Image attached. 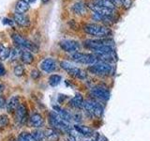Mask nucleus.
<instances>
[{"instance_id":"nucleus-9","label":"nucleus","mask_w":150,"mask_h":141,"mask_svg":"<svg viewBox=\"0 0 150 141\" xmlns=\"http://www.w3.org/2000/svg\"><path fill=\"white\" fill-rule=\"evenodd\" d=\"M89 8H90L93 12H96L98 14H100V15H106V16H114V9H108L105 7H101L98 6L96 4H90L89 5Z\"/></svg>"},{"instance_id":"nucleus-2","label":"nucleus","mask_w":150,"mask_h":141,"mask_svg":"<svg viewBox=\"0 0 150 141\" xmlns=\"http://www.w3.org/2000/svg\"><path fill=\"white\" fill-rule=\"evenodd\" d=\"M83 30L87 34L97 38H104L111 34V30L109 28L105 26L98 25V24H86L83 26Z\"/></svg>"},{"instance_id":"nucleus-7","label":"nucleus","mask_w":150,"mask_h":141,"mask_svg":"<svg viewBox=\"0 0 150 141\" xmlns=\"http://www.w3.org/2000/svg\"><path fill=\"white\" fill-rule=\"evenodd\" d=\"M59 45L65 52H69V53H70V52L78 51L80 49L79 42L72 41V40H63L60 41Z\"/></svg>"},{"instance_id":"nucleus-18","label":"nucleus","mask_w":150,"mask_h":141,"mask_svg":"<svg viewBox=\"0 0 150 141\" xmlns=\"http://www.w3.org/2000/svg\"><path fill=\"white\" fill-rule=\"evenodd\" d=\"M71 9H72V11L75 14H77V15H83V14L86 12V5H84L83 3H82V2L75 3L73 6H72Z\"/></svg>"},{"instance_id":"nucleus-21","label":"nucleus","mask_w":150,"mask_h":141,"mask_svg":"<svg viewBox=\"0 0 150 141\" xmlns=\"http://www.w3.org/2000/svg\"><path fill=\"white\" fill-rule=\"evenodd\" d=\"M54 110H56V112H57V114L61 118H62V119L65 121H67V122H70V121H71L72 117H71V115H70L68 111H66L64 109H61V108L58 107V106H54Z\"/></svg>"},{"instance_id":"nucleus-8","label":"nucleus","mask_w":150,"mask_h":141,"mask_svg":"<svg viewBox=\"0 0 150 141\" xmlns=\"http://www.w3.org/2000/svg\"><path fill=\"white\" fill-rule=\"evenodd\" d=\"M91 93L94 95V97H96L98 99H100L103 101H107L110 97V92L108 91V89L102 87H95L92 88Z\"/></svg>"},{"instance_id":"nucleus-33","label":"nucleus","mask_w":150,"mask_h":141,"mask_svg":"<svg viewBox=\"0 0 150 141\" xmlns=\"http://www.w3.org/2000/svg\"><path fill=\"white\" fill-rule=\"evenodd\" d=\"M21 54H22V51H20L19 49H13L11 52V56H9V58H11V60H14L17 58H19V56H21Z\"/></svg>"},{"instance_id":"nucleus-38","label":"nucleus","mask_w":150,"mask_h":141,"mask_svg":"<svg viewBox=\"0 0 150 141\" xmlns=\"http://www.w3.org/2000/svg\"><path fill=\"white\" fill-rule=\"evenodd\" d=\"M5 74H6V69L4 68L2 64H0V76H3Z\"/></svg>"},{"instance_id":"nucleus-22","label":"nucleus","mask_w":150,"mask_h":141,"mask_svg":"<svg viewBox=\"0 0 150 141\" xmlns=\"http://www.w3.org/2000/svg\"><path fill=\"white\" fill-rule=\"evenodd\" d=\"M16 11L17 12H20V13H25L26 12L28 9H29L30 6L29 4L27 2L23 1V0H19V1L16 3Z\"/></svg>"},{"instance_id":"nucleus-37","label":"nucleus","mask_w":150,"mask_h":141,"mask_svg":"<svg viewBox=\"0 0 150 141\" xmlns=\"http://www.w3.org/2000/svg\"><path fill=\"white\" fill-rule=\"evenodd\" d=\"M111 1L114 3L115 6L117 7H122V0H111Z\"/></svg>"},{"instance_id":"nucleus-20","label":"nucleus","mask_w":150,"mask_h":141,"mask_svg":"<svg viewBox=\"0 0 150 141\" xmlns=\"http://www.w3.org/2000/svg\"><path fill=\"white\" fill-rule=\"evenodd\" d=\"M20 58L25 64L29 65L33 62V60H34V56H33L32 53L29 51H22Z\"/></svg>"},{"instance_id":"nucleus-15","label":"nucleus","mask_w":150,"mask_h":141,"mask_svg":"<svg viewBox=\"0 0 150 141\" xmlns=\"http://www.w3.org/2000/svg\"><path fill=\"white\" fill-rule=\"evenodd\" d=\"M30 122H31V125L35 128H40V127L43 125L44 123V120L42 119V117L36 113V114H33L30 118Z\"/></svg>"},{"instance_id":"nucleus-5","label":"nucleus","mask_w":150,"mask_h":141,"mask_svg":"<svg viewBox=\"0 0 150 141\" xmlns=\"http://www.w3.org/2000/svg\"><path fill=\"white\" fill-rule=\"evenodd\" d=\"M88 70L90 73L96 75H107L111 73L112 68L109 63L100 61V62H96L95 64L91 65Z\"/></svg>"},{"instance_id":"nucleus-42","label":"nucleus","mask_w":150,"mask_h":141,"mask_svg":"<svg viewBox=\"0 0 150 141\" xmlns=\"http://www.w3.org/2000/svg\"><path fill=\"white\" fill-rule=\"evenodd\" d=\"M3 89H4V86H3L2 84H0V93L3 91Z\"/></svg>"},{"instance_id":"nucleus-14","label":"nucleus","mask_w":150,"mask_h":141,"mask_svg":"<svg viewBox=\"0 0 150 141\" xmlns=\"http://www.w3.org/2000/svg\"><path fill=\"white\" fill-rule=\"evenodd\" d=\"M20 105V102H19V97L18 96H13L9 99V101L7 103V109L8 112H13L17 110V108Z\"/></svg>"},{"instance_id":"nucleus-6","label":"nucleus","mask_w":150,"mask_h":141,"mask_svg":"<svg viewBox=\"0 0 150 141\" xmlns=\"http://www.w3.org/2000/svg\"><path fill=\"white\" fill-rule=\"evenodd\" d=\"M71 58L75 62L86 64V65H93V64H95L97 61V58L95 56V55L83 54V53H80V52L74 53L71 56Z\"/></svg>"},{"instance_id":"nucleus-12","label":"nucleus","mask_w":150,"mask_h":141,"mask_svg":"<svg viewBox=\"0 0 150 141\" xmlns=\"http://www.w3.org/2000/svg\"><path fill=\"white\" fill-rule=\"evenodd\" d=\"M27 118V111L26 108L23 105H20L19 107L17 108V110L15 111V119L19 122V123H25L26 121Z\"/></svg>"},{"instance_id":"nucleus-17","label":"nucleus","mask_w":150,"mask_h":141,"mask_svg":"<svg viewBox=\"0 0 150 141\" xmlns=\"http://www.w3.org/2000/svg\"><path fill=\"white\" fill-rule=\"evenodd\" d=\"M69 105L74 108H82L83 105V98L80 93L76 94L69 102Z\"/></svg>"},{"instance_id":"nucleus-27","label":"nucleus","mask_w":150,"mask_h":141,"mask_svg":"<svg viewBox=\"0 0 150 141\" xmlns=\"http://www.w3.org/2000/svg\"><path fill=\"white\" fill-rule=\"evenodd\" d=\"M61 82V76L57 74H53L51 75L49 78V84L52 87H56L57 85H59Z\"/></svg>"},{"instance_id":"nucleus-13","label":"nucleus","mask_w":150,"mask_h":141,"mask_svg":"<svg viewBox=\"0 0 150 141\" xmlns=\"http://www.w3.org/2000/svg\"><path fill=\"white\" fill-rule=\"evenodd\" d=\"M95 56L97 58V59H100L102 62H112L115 61V55L114 53H95Z\"/></svg>"},{"instance_id":"nucleus-36","label":"nucleus","mask_w":150,"mask_h":141,"mask_svg":"<svg viewBox=\"0 0 150 141\" xmlns=\"http://www.w3.org/2000/svg\"><path fill=\"white\" fill-rule=\"evenodd\" d=\"M31 76L34 78V79H37V78H39L40 76V72L38 70H33L32 72H31Z\"/></svg>"},{"instance_id":"nucleus-16","label":"nucleus","mask_w":150,"mask_h":141,"mask_svg":"<svg viewBox=\"0 0 150 141\" xmlns=\"http://www.w3.org/2000/svg\"><path fill=\"white\" fill-rule=\"evenodd\" d=\"M74 129L78 131L80 134L83 136H86V137H90L93 135V131L91 128H89L87 126H83V125H75Z\"/></svg>"},{"instance_id":"nucleus-19","label":"nucleus","mask_w":150,"mask_h":141,"mask_svg":"<svg viewBox=\"0 0 150 141\" xmlns=\"http://www.w3.org/2000/svg\"><path fill=\"white\" fill-rule=\"evenodd\" d=\"M69 74H71L72 76L76 77V78H79V79H86V73L84 70H81L80 68H77V67H74L73 69L69 70L68 72Z\"/></svg>"},{"instance_id":"nucleus-1","label":"nucleus","mask_w":150,"mask_h":141,"mask_svg":"<svg viewBox=\"0 0 150 141\" xmlns=\"http://www.w3.org/2000/svg\"><path fill=\"white\" fill-rule=\"evenodd\" d=\"M83 45L95 53H114V48L108 40H86Z\"/></svg>"},{"instance_id":"nucleus-39","label":"nucleus","mask_w":150,"mask_h":141,"mask_svg":"<svg viewBox=\"0 0 150 141\" xmlns=\"http://www.w3.org/2000/svg\"><path fill=\"white\" fill-rule=\"evenodd\" d=\"M6 100L3 98V97H0V108H3L5 107V105H6Z\"/></svg>"},{"instance_id":"nucleus-35","label":"nucleus","mask_w":150,"mask_h":141,"mask_svg":"<svg viewBox=\"0 0 150 141\" xmlns=\"http://www.w3.org/2000/svg\"><path fill=\"white\" fill-rule=\"evenodd\" d=\"M131 4H132V0H122V6L125 9H129Z\"/></svg>"},{"instance_id":"nucleus-3","label":"nucleus","mask_w":150,"mask_h":141,"mask_svg":"<svg viewBox=\"0 0 150 141\" xmlns=\"http://www.w3.org/2000/svg\"><path fill=\"white\" fill-rule=\"evenodd\" d=\"M49 122L51 126H53L54 129H57L59 131H69V122L65 121L62 118H61L57 113H54V112H51L50 115H49Z\"/></svg>"},{"instance_id":"nucleus-28","label":"nucleus","mask_w":150,"mask_h":141,"mask_svg":"<svg viewBox=\"0 0 150 141\" xmlns=\"http://www.w3.org/2000/svg\"><path fill=\"white\" fill-rule=\"evenodd\" d=\"M17 141H36L33 135L29 133H21L18 136Z\"/></svg>"},{"instance_id":"nucleus-29","label":"nucleus","mask_w":150,"mask_h":141,"mask_svg":"<svg viewBox=\"0 0 150 141\" xmlns=\"http://www.w3.org/2000/svg\"><path fill=\"white\" fill-rule=\"evenodd\" d=\"M33 137L35 138L36 141H43L45 138V134L44 132H42L40 130H36L32 133Z\"/></svg>"},{"instance_id":"nucleus-25","label":"nucleus","mask_w":150,"mask_h":141,"mask_svg":"<svg viewBox=\"0 0 150 141\" xmlns=\"http://www.w3.org/2000/svg\"><path fill=\"white\" fill-rule=\"evenodd\" d=\"M94 4L98 5V6H101V7L111 9H114L115 7L111 0H95V1H94Z\"/></svg>"},{"instance_id":"nucleus-32","label":"nucleus","mask_w":150,"mask_h":141,"mask_svg":"<svg viewBox=\"0 0 150 141\" xmlns=\"http://www.w3.org/2000/svg\"><path fill=\"white\" fill-rule=\"evenodd\" d=\"M8 124V118L7 115L0 116V129L5 128Z\"/></svg>"},{"instance_id":"nucleus-43","label":"nucleus","mask_w":150,"mask_h":141,"mask_svg":"<svg viewBox=\"0 0 150 141\" xmlns=\"http://www.w3.org/2000/svg\"><path fill=\"white\" fill-rule=\"evenodd\" d=\"M41 1H42V2H43V3H47V2H48V1H49V0H41Z\"/></svg>"},{"instance_id":"nucleus-40","label":"nucleus","mask_w":150,"mask_h":141,"mask_svg":"<svg viewBox=\"0 0 150 141\" xmlns=\"http://www.w3.org/2000/svg\"><path fill=\"white\" fill-rule=\"evenodd\" d=\"M3 22H4V24H7V25H8V26H12L13 23H14L13 21L9 20V19H7V18H5L3 20Z\"/></svg>"},{"instance_id":"nucleus-41","label":"nucleus","mask_w":150,"mask_h":141,"mask_svg":"<svg viewBox=\"0 0 150 141\" xmlns=\"http://www.w3.org/2000/svg\"><path fill=\"white\" fill-rule=\"evenodd\" d=\"M23 1H25V2H27L28 4H30V3H33V2H35L36 0H23Z\"/></svg>"},{"instance_id":"nucleus-34","label":"nucleus","mask_w":150,"mask_h":141,"mask_svg":"<svg viewBox=\"0 0 150 141\" xmlns=\"http://www.w3.org/2000/svg\"><path fill=\"white\" fill-rule=\"evenodd\" d=\"M14 74L17 75V76H21L23 74V68L21 65H17L15 68H14Z\"/></svg>"},{"instance_id":"nucleus-24","label":"nucleus","mask_w":150,"mask_h":141,"mask_svg":"<svg viewBox=\"0 0 150 141\" xmlns=\"http://www.w3.org/2000/svg\"><path fill=\"white\" fill-rule=\"evenodd\" d=\"M11 49L3 44H0V60H6L11 56Z\"/></svg>"},{"instance_id":"nucleus-11","label":"nucleus","mask_w":150,"mask_h":141,"mask_svg":"<svg viewBox=\"0 0 150 141\" xmlns=\"http://www.w3.org/2000/svg\"><path fill=\"white\" fill-rule=\"evenodd\" d=\"M14 22H15L17 25L20 26L26 27L30 25V20L25 13H20V12H16L14 13Z\"/></svg>"},{"instance_id":"nucleus-30","label":"nucleus","mask_w":150,"mask_h":141,"mask_svg":"<svg viewBox=\"0 0 150 141\" xmlns=\"http://www.w3.org/2000/svg\"><path fill=\"white\" fill-rule=\"evenodd\" d=\"M103 113V107L101 105H100V103H98L95 102V105H94V111H93V115L95 117H98L100 118L101 117Z\"/></svg>"},{"instance_id":"nucleus-23","label":"nucleus","mask_w":150,"mask_h":141,"mask_svg":"<svg viewBox=\"0 0 150 141\" xmlns=\"http://www.w3.org/2000/svg\"><path fill=\"white\" fill-rule=\"evenodd\" d=\"M44 134H45V138H47L50 141H57L58 138H59L57 133H56V132L54 130H53V129L45 130Z\"/></svg>"},{"instance_id":"nucleus-31","label":"nucleus","mask_w":150,"mask_h":141,"mask_svg":"<svg viewBox=\"0 0 150 141\" xmlns=\"http://www.w3.org/2000/svg\"><path fill=\"white\" fill-rule=\"evenodd\" d=\"M60 66H61V68L64 69L65 70H67V72L73 69L74 67H76V65L72 62H69V61H62V62L60 63Z\"/></svg>"},{"instance_id":"nucleus-4","label":"nucleus","mask_w":150,"mask_h":141,"mask_svg":"<svg viewBox=\"0 0 150 141\" xmlns=\"http://www.w3.org/2000/svg\"><path fill=\"white\" fill-rule=\"evenodd\" d=\"M12 40L19 47H21V48L25 49L26 51L35 52V53H37L38 50H39V48H38L33 42L26 40L25 38L22 37L21 35L16 34V33H14V34L12 35Z\"/></svg>"},{"instance_id":"nucleus-26","label":"nucleus","mask_w":150,"mask_h":141,"mask_svg":"<svg viewBox=\"0 0 150 141\" xmlns=\"http://www.w3.org/2000/svg\"><path fill=\"white\" fill-rule=\"evenodd\" d=\"M69 135L72 141H83V135L75 129H70L69 131Z\"/></svg>"},{"instance_id":"nucleus-10","label":"nucleus","mask_w":150,"mask_h":141,"mask_svg":"<svg viewBox=\"0 0 150 141\" xmlns=\"http://www.w3.org/2000/svg\"><path fill=\"white\" fill-rule=\"evenodd\" d=\"M40 69L45 73H52L56 69V63L55 60L53 58H45L41 61L40 63Z\"/></svg>"}]
</instances>
